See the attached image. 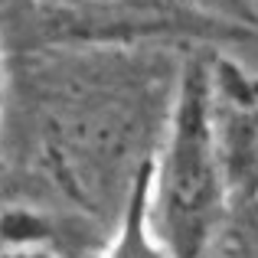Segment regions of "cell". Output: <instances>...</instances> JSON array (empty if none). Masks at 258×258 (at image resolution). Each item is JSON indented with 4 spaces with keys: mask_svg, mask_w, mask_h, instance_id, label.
Returning a JSON list of instances; mask_svg holds the SVG:
<instances>
[{
    "mask_svg": "<svg viewBox=\"0 0 258 258\" xmlns=\"http://www.w3.org/2000/svg\"><path fill=\"white\" fill-rule=\"evenodd\" d=\"M176 13L196 20L203 26H229V30H245L258 23V13L248 0H167Z\"/></svg>",
    "mask_w": 258,
    "mask_h": 258,
    "instance_id": "obj_3",
    "label": "cell"
},
{
    "mask_svg": "<svg viewBox=\"0 0 258 258\" xmlns=\"http://www.w3.org/2000/svg\"><path fill=\"white\" fill-rule=\"evenodd\" d=\"M151 193H154V164L144 160V167H138V173H134L127 209H124V219H121V232L114 239L108 258H170V252H164L151 239V213H147Z\"/></svg>",
    "mask_w": 258,
    "mask_h": 258,
    "instance_id": "obj_2",
    "label": "cell"
},
{
    "mask_svg": "<svg viewBox=\"0 0 258 258\" xmlns=\"http://www.w3.org/2000/svg\"><path fill=\"white\" fill-rule=\"evenodd\" d=\"M154 189L170 258H200L226 193L206 62H189L180 76L167 151L160 167L154 164Z\"/></svg>",
    "mask_w": 258,
    "mask_h": 258,
    "instance_id": "obj_1",
    "label": "cell"
},
{
    "mask_svg": "<svg viewBox=\"0 0 258 258\" xmlns=\"http://www.w3.org/2000/svg\"><path fill=\"white\" fill-rule=\"evenodd\" d=\"M36 4H46V7H62L66 0H36Z\"/></svg>",
    "mask_w": 258,
    "mask_h": 258,
    "instance_id": "obj_4",
    "label": "cell"
}]
</instances>
